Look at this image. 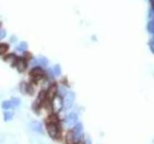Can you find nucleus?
Segmentation results:
<instances>
[{"mask_svg": "<svg viewBox=\"0 0 154 144\" xmlns=\"http://www.w3.org/2000/svg\"><path fill=\"white\" fill-rule=\"evenodd\" d=\"M67 143L68 144H74V143H75V142H74V140H73L72 132H70L67 135Z\"/></svg>", "mask_w": 154, "mask_h": 144, "instance_id": "11", "label": "nucleus"}, {"mask_svg": "<svg viewBox=\"0 0 154 144\" xmlns=\"http://www.w3.org/2000/svg\"><path fill=\"white\" fill-rule=\"evenodd\" d=\"M13 106H12V103H11V101H4L3 103H2V109L7 110H10L12 109Z\"/></svg>", "mask_w": 154, "mask_h": 144, "instance_id": "10", "label": "nucleus"}, {"mask_svg": "<svg viewBox=\"0 0 154 144\" xmlns=\"http://www.w3.org/2000/svg\"><path fill=\"white\" fill-rule=\"evenodd\" d=\"M46 128H47L48 135H50L52 138H58L60 137V132H59V129H58L56 124L49 123Z\"/></svg>", "mask_w": 154, "mask_h": 144, "instance_id": "3", "label": "nucleus"}, {"mask_svg": "<svg viewBox=\"0 0 154 144\" xmlns=\"http://www.w3.org/2000/svg\"><path fill=\"white\" fill-rule=\"evenodd\" d=\"M7 50H8L7 44H1V45H0V54H4Z\"/></svg>", "mask_w": 154, "mask_h": 144, "instance_id": "19", "label": "nucleus"}, {"mask_svg": "<svg viewBox=\"0 0 154 144\" xmlns=\"http://www.w3.org/2000/svg\"><path fill=\"white\" fill-rule=\"evenodd\" d=\"M72 135L74 142H79L82 140V138H83V126L81 123L77 122L75 124V127L72 131Z\"/></svg>", "mask_w": 154, "mask_h": 144, "instance_id": "1", "label": "nucleus"}, {"mask_svg": "<svg viewBox=\"0 0 154 144\" xmlns=\"http://www.w3.org/2000/svg\"><path fill=\"white\" fill-rule=\"evenodd\" d=\"M58 117H57V115H55V114H53V115H50L49 116V122L50 123H54V124H56V123H58Z\"/></svg>", "mask_w": 154, "mask_h": 144, "instance_id": "15", "label": "nucleus"}, {"mask_svg": "<svg viewBox=\"0 0 154 144\" xmlns=\"http://www.w3.org/2000/svg\"><path fill=\"white\" fill-rule=\"evenodd\" d=\"M147 29H148V32L149 33H154V22L152 20H150L149 22H148L147 24Z\"/></svg>", "mask_w": 154, "mask_h": 144, "instance_id": "13", "label": "nucleus"}, {"mask_svg": "<svg viewBox=\"0 0 154 144\" xmlns=\"http://www.w3.org/2000/svg\"><path fill=\"white\" fill-rule=\"evenodd\" d=\"M11 103H12L13 107H18V105L20 104V100H19L18 98H13L12 101H11Z\"/></svg>", "mask_w": 154, "mask_h": 144, "instance_id": "18", "label": "nucleus"}, {"mask_svg": "<svg viewBox=\"0 0 154 144\" xmlns=\"http://www.w3.org/2000/svg\"><path fill=\"white\" fill-rule=\"evenodd\" d=\"M5 36H6V31L5 30H0V40L4 38Z\"/></svg>", "mask_w": 154, "mask_h": 144, "instance_id": "20", "label": "nucleus"}, {"mask_svg": "<svg viewBox=\"0 0 154 144\" xmlns=\"http://www.w3.org/2000/svg\"><path fill=\"white\" fill-rule=\"evenodd\" d=\"M74 99H75V94L73 92H71V91H70V92H68L66 94L64 101H63V105H64V108L66 110L70 109L71 106L73 105Z\"/></svg>", "mask_w": 154, "mask_h": 144, "instance_id": "2", "label": "nucleus"}, {"mask_svg": "<svg viewBox=\"0 0 154 144\" xmlns=\"http://www.w3.org/2000/svg\"><path fill=\"white\" fill-rule=\"evenodd\" d=\"M5 61H6L7 63H14V62H16V57L14 56V55H9L8 57L5 58Z\"/></svg>", "mask_w": 154, "mask_h": 144, "instance_id": "17", "label": "nucleus"}, {"mask_svg": "<svg viewBox=\"0 0 154 144\" xmlns=\"http://www.w3.org/2000/svg\"><path fill=\"white\" fill-rule=\"evenodd\" d=\"M30 126H31V128L34 130L35 132L40 133V134H43V133L42 124L40 122H38V121H33V122H31V124H30Z\"/></svg>", "mask_w": 154, "mask_h": 144, "instance_id": "6", "label": "nucleus"}, {"mask_svg": "<svg viewBox=\"0 0 154 144\" xmlns=\"http://www.w3.org/2000/svg\"><path fill=\"white\" fill-rule=\"evenodd\" d=\"M55 92H56V87H55L54 85H52V87H50V88H49V89H48L47 92H46V96H47V97H48L49 99L54 98Z\"/></svg>", "mask_w": 154, "mask_h": 144, "instance_id": "7", "label": "nucleus"}, {"mask_svg": "<svg viewBox=\"0 0 154 144\" xmlns=\"http://www.w3.org/2000/svg\"><path fill=\"white\" fill-rule=\"evenodd\" d=\"M152 16H153L152 10H150V11H149V15H148V17H149V18H151V17H152Z\"/></svg>", "mask_w": 154, "mask_h": 144, "instance_id": "22", "label": "nucleus"}, {"mask_svg": "<svg viewBox=\"0 0 154 144\" xmlns=\"http://www.w3.org/2000/svg\"><path fill=\"white\" fill-rule=\"evenodd\" d=\"M30 75L35 77V78H42V77L45 75V71L43 70L41 67H34L32 69L31 71H30Z\"/></svg>", "mask_w": 154, "mask_h": 144, "instance_id": "5", "label": "nucleus"}, {"mask_svg": "<svg viewBox=\"0 0 154 144\" xmlns=\"http://www.w3.org/2000/svg\"><path fill=\"white\" fill-rule=\"evenodd\" d=\"M13 119V112H4V120L6 121H10Z\"/></svg>", "mask_w": 154, "mask_h": 144, "instance_id": "12", "label": "nucleus"}, {"mask_svg": "<svg viewBox=\"0 0 154 144\" xmlns=\"http://www.w3.org/2000/svg\"><path fill=\"white\" fill-rule=\"evenodd\" d=\"M25 67H26V65H25V63H24V61L18 60V62H16V68H18L19 71H23L24 69H25Z\"/></svg>", "mask_w": 154, "mask_h": 144, "instance_id": "8", "label": "nucleus"}, {"mask_svg": "<svg viewBox=\"0 0 154 144\" xmlns=\"http://www.w3.org/2000/svg\"><path fill=\"white\" fill-rule=\"evenodd\" d=\"M65 91H66V88L64 87H60V94H63L64 95L65 94Z\"/></svg>", "mask_w": 154, "mask_h": 144, "instance_id": "21", "label": "nucleus"}, {"mask_svg": "<svg viewBox=\"0 0 154 144\" xmlns=\"http://www.w3.org/2000/svg\"><path fill=\"white\" fill-rule=\"evenodd\" d=\"M53 73L55 74V75H57V76H59L60 74H61V67H60V65H56L53 67Z\"/></svg>", "mask_w": 154, "mask_h": 144, "instance_id": "14", "label": "nucleus"}, {"mask_svg": "<svg viewBox=\"0 0 154 144\" xmlns=\"http://www.w3.org/2000/svg\"><path fill=\"white\" fill-rule=\"evenodd\" d=\"M77 120H78L77 114H75V113H70L67 116V118H66V126L72 127L77 123Z\"/></svg>", "mask_w": 154, "mask_h": 144, "instance_id": "4", "label": "nucleus"}, {"mask_svg": "<svg viewBox=\"0 0 154 144\" xmlns=\"http://www.w3.org/2000/svg\"><path fill=\"white\" fill-rule=\"evenodd\" d=\"M38 63H40L41 65H46L48 63V62H47V60L45 59V58H43V57H41V58H38Z\"/></svg>", "mask_w": 154, "mask_h": 144, "instance_id": "16", "label": "nucleus"}, {"mask_svg": "<svg viewBox=\"0 0 154 144\" xmlns=\"http://www.w3.org/2000/svg\"><path fill=\"white\" fill-rule=\"evenodd\" d=\"M28 48V45H27V43L26 42H20L18 45V47H16V50L18 51H20V52H23V51H25L26 49Z\"/></svg>", "mask_w": 154, "mask_h": 144, "instance_id": "9", "label": "nucleus"}]
</instances>
